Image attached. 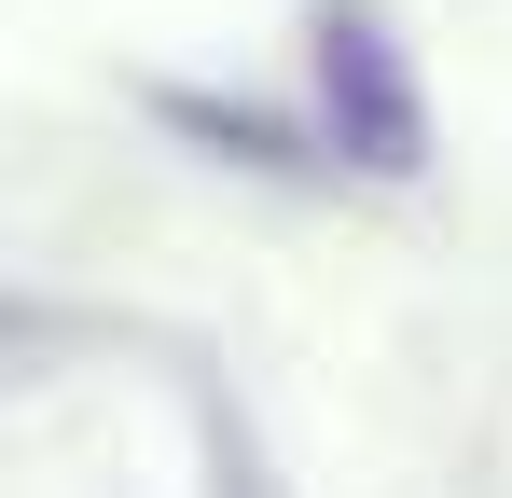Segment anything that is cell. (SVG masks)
Here are the masks:
<instances>
[{
  "label": "cell",
  "instance_id": "cell-1",
  "mask_svg": "<svg viewBox=\"0 0 512 498\" xmlns=\"http://www.w3.org/2000/svg\"><path fill=\"white\" fill-rule=\"evenodd\" d=\"M305 70H319V139H333L346 180H429V83L374 0L305 14Z\"/></svg>",
  "mask_w": 512,
  "mask_h": 498
},
{
  "label": "cell",
  "instance_id": "cell-2",
  "mask_svg": "<svg viewBox=\"0 0 512 498\" xmlns=\"http://www.w3.org/2000/svg\"><path fill=\"white\" fill-rule=\"evenodd\" d=\"M153 125H180L194 153L250 166V180H319V166H333V139L277 125V111H250V97H194V83H153Z\"/></svg>",
  "mask_w": 512,
  "mask_h": 498
}]
</instances>
